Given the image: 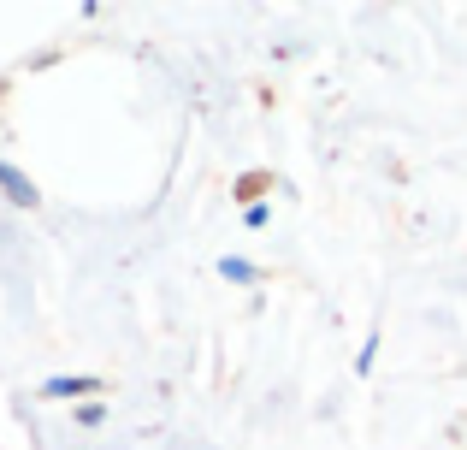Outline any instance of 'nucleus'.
<instances>
[{"instance_id": "obj_1", "label": "nucleus", "mask_w": 467, "mask_h": 450, "mask_svg": "<svg viewBox=\"0 0 467 450\" xmlns=\"http://www.w3.org/2000/svg\"><path fill=\"white\" fill-rule=\"evenodd\" d=\"M0 190H6V196L18 202V208H36V202H42V196H36V184H30V178H24L18 166H6V161H0Z\"/></svg>"}, {"instance_id": "obj_2", "label": "nucleus", "mask_w": 467, "mask_h": 450, "mask_svg": "<svg viewBox=\"0 0 467 450\" xmlns=\"http://www.w3.org/2000/svg\"><path fill=\"white\" fill-rule=\"evenodd\" d=\"M95 392V380H47L42 385V397H89Z\"/></svg>"}, {"instance_id": "obj_3", "label": "nucleus", "mask_w": 467, "mask_h": 450, "mask_svg": "<svg viewBox=\"0 0 467 450\" xmlns=\"http://www.w3.org/2000/svg\"><path fill=\"white\" fill-rule=\"evenodd\" d=\"M219 273H225V278H237V285H249V278H254V267L243 261V255H225V261H219Z\"/></svg>"}]
</instances>
